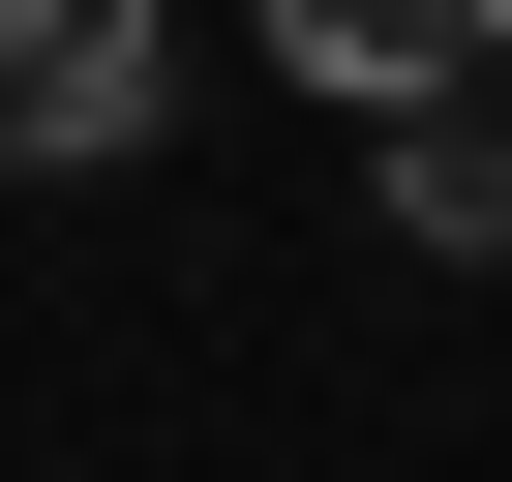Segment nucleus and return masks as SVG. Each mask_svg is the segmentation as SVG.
<instances>
[{
    "label": "nucleus",
    "mask_w": 512,
    "mask_h": 482,
    "mask_svg": "<svg viewBox=\"0 0 512 482\" xmlns=\"http://www.w3.org/2000/svg\"><path fill=\"white\" fill-rule=\"evenodd\" d=\"M392 241L422 272H512V91H422L392 121Z\"/></svg>",
    "instance_id": "7ed1b4c3"
},
{
    "label": "nucleus",
    "mask_w": 512,
    "mask_h": 482,
    "mask_svg": "<svg viewBox=\"0 0 512 482\" xmlns=\"http://www.w3.org/2000/svg\"><path fill=\"white\" fill-rule=\"evenodd\" d=\"M272 61L362 91V121H422V91H512V0H272Z\"/></svg>",
    "instance_id": "f03ea898"
},
{
    "label": "nucleus",
    "mask_w": 512,
    "mask_h": 482,
    "mask_svg": "<svg viewBox=\"0 0 512 482\" xmlns=\"http://www.w3.org/2000/svg\"><path fill=\"white\" fill-rule=\"evenodd\" d=\"M151 151V0H0V181H121Z\"/></svg>",
    "instance_id": "f257e3e1"
}]
</instances>
